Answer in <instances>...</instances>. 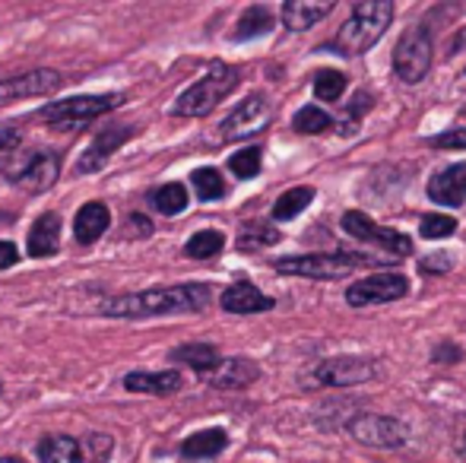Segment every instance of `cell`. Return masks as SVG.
<instances>
[{"mask_svg": "<svg viewBox=\"0 0 466 463\" xmlns=\"http://www.w3.org/2000/svg\"><path fill=\"white\" fill-rule=\"evenodd\" d=\"M209 305H213V286L209 283H178L105 298L98 305V315L115 317V321H147V317L200 315Z\"/></svg>", "mask_w": 466, "mask_h": 463, "instance_id": "cell-1", "label": "cell"}, {"mask_svg": "<svg viewBox=\"0 0 466 463\" xmlns=\"http://www.w3.org/2000/svg\"><path fill=\"white\" fill-rule=\"evenodd\" d=\"M393 13H397V6L390 0H359L352 6L350 19L339 25L337 38L318 51H333V55H343V57L365 55V51H371L384 38L387 25L393 23Z\"/></svg>", "mask_w": 466, "mask_h": 463, "instance_id": "cell-2", "label": "cell"}, {"mask_svg": "<svg viewBox=\"0 0 466 463\" xmlns=\"http://www.w3.org/2000/svg\"><path fill=\"white\" fill-rule=\"evenodd\" d=\"M238 83H241L238 67L213 61L207 67V74H203L197 83H190L185 93L175 99L172 117H207L222 99H228V96L238 89Z\"/></svg>", "mask_w": 466, "mask_h": 463, "instance_id": "cell-3", "label": "cell"}, {"mask_svg": "<svg viewBox=\"0 0 466 463\" xmlns=\"http://www.w3.org/2000/svg\"><path fill=\"white\" fill-rule=\"evenodd\" d=\"M380 257L356 251H314V254H295V257L273 260V270L282 277H299L314 279V283H333V279H346L352 270L365 264H378Z\"/></svg>", "mask_w": 466, "mask_h": 463, "instance_id": "cell-4", "label": "cell"}, {"mask_svg": "<svg viewBox=\"0 0 466 463\" xmlns=\"http://www.w3.org/2000/svg\"><path fill=\"white\" fill-rule=\"evenodd\" d=\"M127 102L124 93H105V96H70L61 102H48V106L38 108V121H45L55 130H76L86 127V124L98 121L102 115L115 112Z\"/></svg>", "mask_w": 466, "mask_h": 463, "instance_id": "cell-5", "label": "cell"}, {"mask_svg": "<svg viewBox=\"0 0 466 463\" xmlns=\"http://www.w3.org/2000/svg\"><path fill=\"white\" fill-rule=\"evenodd\" d=\"M4 178L13 187H19L23 194H45L57 185L61 178V156L51 153V149H32L23 156H10V159L0 166Z\"/></svg>", "mask_w": 466, "mask_h": 463, "instance_id": "cell-6", "label": "cell"}, {"mask_svg": "<svg viewBox=\"0 0 466 463\" xmlns=\"http://www.w3.org/2000/svg\"><path fill=\"white\" fill-rule=\"evenodd\" d=\"M431 61H435V38L429 23H412L393 48V74L406 86H416L429 76Z\"/></svg>", "mask_w": 466, "mask_h": 463, "instance_id": "cell-7", "label": "cell"}, {"mask_svg": "<svg viewBox=\"0 0 466 463\" xmlns=\"http://www.w3.org/2000/svg\"><path fill=\"white\" fill-rule=\"evenodd\" d=\"M384 365L371 356H330L314 365V381L320 388H356V384L378 381Z\"/></svg>", "mask_w": 466, "mask_h": 463, "instance_id": "cell-8", "label": "cell"}, {"mask_svg": "<svg viewBox=\"0 0 466 463\" xmlns=\"http://www.w3.org/2000/svg\"><path fill=\"white\" fill-rule=\"evenodd\" d=\"M346 432L352 435V441H359L362 448H374V451H400L410 441V428L393 416L380 413H359L346 422Z\"/></svg>", "mask_w": 466, "mask_h": 463, "instance_id": "cell-9", "label": "cell"}, {"mask_svg": "<svg viewBox=\"0 0 466 463\" xmlns=\"http://www.w3.org/2000/svg\"><path fill=\"white\" fill-rule=\"evenodd\" d=\"M339 223H343L346 235H352L356 241H365V245L380 247V251L390 254L393 260H403V257H410V254H412V238H410V235L374 223L369 213H362V210H346Z\"/></svg>", "mask_w": 466, "mask_h": 463, "instance_id": "cell-10", "label": "cell"}, {"mask_svg": "<svg viewBox=\"0 0 466 463\" xmlns=\"http://www.w3.org/2000/svg\"><path fill=\"white\" fill-rule=\"evenodd\" d=\"M273 121V106L264 93H251L245 102L232 108L226 115V121L219 124V136L226 143H238V140H248V136H258L270 127Z\"/></svg>", "mask_w": 466, "mask_h": 463, "instance_id": "cell-11", "label": "cell"}, {"mask_svg": "<svg viewBox=\"0 0 466 463\" xmlns=\"http://www.w3.org/2000/svg\"><path fill=\"white\" fill-rule=\"evenodd\" d=\"M406 296H410V279L403 273H371V277L346 286V305H352V308L390 305Z\"/></svg>", "mask_w": 466, "mask_h": 463, "instance_id": "cell-12", "label": "cell"}, {"mask_svg": "<svg viewBox=\"0 0 466 463\" xmlns=\"http://www.w3.org/2000/svg\"><path fill=\"white\" fill-rule=\"evenodd\" d=\"M64 86V74L51 67L25 70V74H13L0 80V108L13 106V102L23 99H45V96H55Z\"/></svg>", "mask_w": 466, "mask_h": 463, "instance_id": "cell-13", "label": "cell"}, {"mask_svg": "<svg viewBox=\"0 0 466 463\" xmlns=\"http://www.w3.org/2000/svg\"><path fill=\"white\" fill-rule=\"evenodd\" d=\"M137 134H140L137 124H108V127H102L93 136V143L86 146V153H80V159H76V175L102 172V168L111 162V156H115L127 140H134Z\"/></svg>", "mask_w": 466, "mask_h": 463, "instance_id": "cell-14", "label": "cell"}, {"mask_svg": "<svg viewBox=\"0 0 466 463\" xmlns=\"http://www.w3.org/2000/svg\"><path fill=\"white\" fill-rule=\"evenodd\" d=\"M219 308L228 311V315H264V311L277 308V298L260 292L251 279H235L228 289H222L219 296Z\"/></svg>", "mask_w": 466, "mask_h": 463, "instance_id": "cell-15", "label": "cell"}, {"mask_svg": "<svg viewBox=\"0 0 466 463\" xmlns=\"http://www.w3.org/2000/svg\"><path fill=\"white\" fill-rule=\"evenodd\" d=\"M429 200L438 206H451V210H457V206L466 204V162H454V166L441 168V172H435L429 178Z\"/></svg>", "mask_w": 466, "mask_h": 463, "instance_id": "cell-16", "label": "cell"}, {"mask_svg": "<svg viewBox=\"0 0 466 463\" xmlns=\"http://www.w3.org/2000/svg\"><path fill=\"white\" fill-rule=\"evenodd\" d=\"M124 390L130 394H149V397H172L185 388V375L178 368H162V371H127L121 377Z\"/></svg>", "mask_w": 466, "mask_h": 463, "instance_id": "cell-17", "label": "cell"}, {"mask_svg": "<svg viewBox=\"0 0 466 463\" xmlns=\"http://www.w3.org/2000/svg\"><path fill=\"white\" fill-rule=\"evenodd\" d=\"M209 388L216 390H245L254 381H260V365L248 356H222L219 368L207 377Z\"/></svg>", "mask_w": 466, "mask_h": 463, "instance_id": "cell-18", "label": "cell"}, {"mask_svg": "<svg viewBox=\"0 0 466 463\" xmlns=\"http://www.w3.org/2000/svg\"><path fill=\"white\" fill-rule=\"evenodd\" d=\"M25 251H29L32 260H48L61 251V216H57V213H42V216L29 226Z\"/></svg>", "mask_w": 466, "mask_h": 463, "instance_id": "cell-19", "label": "cell"}, {"mask_svg": "<svg viewBox=\"0 0 466 463\" xmlns=\"http://www.w3.org/2000/svg\"><path fill=\"white\" fill-rule=\"evenodd\" d=\"M111 229V210L108 204H102V200H89V204H83L80 210H76L74 216V238L76 245L89 247L96 245L98 238H102L105 232Z\"/></svg>", "mask_w": 466, "mask_h": 463, "instance_id": "cell-20", "label": "cell"}, {"mask_svg": "<svg viewBox=\"0 0 466 463\" xmlns=\"http://www.w3.org/2000/svg\"><path fill=\"white\" fill-rule=\"evenodd\" d=\"M337 10V4L333 0H327V4H311V0H286L279 10L282 16V25H286L289 32H308L314 29L318 23H324L330 13Z\"/></svg>", "mask_w": 466, "mask_h": 463, "instance_id": "cell-21", "label": "cell"}, {"mask_svg": "<svg viewBox=\"0 0 466 463\" xmlns=\"http://www.w3.org/2000/svg\"><path fill=\"white\" fill-rule=\"evenodd\" d=\"M226 448H228V432L213 426V428H200V432L187 435L178 445V454H181V460H213V458H219Z\"/></svg>", "mask_w": 466, "mask_h": 463, "instance_id": "cell-22", "label": "cell"}, {"mask_svg": "<svg viewBox=\"0 0 466 463\" xmlns=\"http://www.w3.org/2000/svg\"><path fill=\"white\" fill-rule=\"evenodd\" d=\"M35 458H38V463H86L80 438L64 435V432L45 435V438L35 445Z\"/></svg>", "mask_w": 466, "mask_h": 463, "instance_id": "cell-23", "label": "cell"}, {"mask_svg": "<svg viewBox=\"0 0 466 463\" xmlns=\"http://www.w3.org/2000/svg\"><path fill=\"white\" fill-rule=\"evenodd\" d=\"M168 358H172V362L187 365L190 371H197V375H203V377L213 375L222 362L219 349H216L213 343H181V347H175L172 352H168Z\"/></svg>", "mask_w": 466, "mask_h": 463, "instance_id": "cell-24", "label": "cell"}, {"mask_svg": "<svg viewBox=\"0 0 466 463\" xmlns=\"http://www.w3.org/2000/svg\"><path fill=\"white\" fill-rule=\"evenodd\" d=\"M273 25H277V16H273L270 6L254 4L238 16V23H235V29H232V42H251V38H264V35H270V32H273Z\"/></svg>", "mask_w": 466, "mask_h": 463, "instance_id": "cell-25", "label": "cell"}, {"mask_svg": "<svg viewBox=\"0 0 466 463\" xmlns=\"http://www.w3.org/2000/svg\"><path fill=\"white\" fill-rule=\"evenodd\" d=\"M190 204L187 197V187L181 185V181H168V185L156 187V191H149V206H153L159 216H178V213H185Z\"/></svg>", "mask_w": 466, "mask_h": 463, "instance_id": "cell-26", "label": "cell"}, {"mask_svg": "<svg viewBox=\"0 0 466 463\" xmlns=\"http://www.w3.org/2000/svg\"><path fill=\"white\" fill-rule=\"evenodd\" d=\"M311 204H314V187H308V185L289 187L286 194H279V197H277L270 216L277 219V223H292V219L301 216V213H305Z\"/></svg>", "mask_w": 466, "mask_h": 463, "instance_id": "cell-27", "label": "cell"}, {"mask_svg": "<svg viewBox=\"0 0 466 463\" xmlns=\"http://www.w3.org/2000/svg\"><path fill=\"white\" fill-rule=\"evenodd\" d=\"M282 241V232L273 229L270 223H245L235 238V247L241 254H254V251H264V247H273Z\"/></svg>", "mask_w": 466, "mask_h": 463, "instance_id": "cell-28", "label": "cell"}, {"mask_svg": "<svg viewBox=\"0 0 466 463\" xmlns=\"http://www.w3.org/2000/svg\"><path fill=\"white\" fill-rule=\"evenodd\" d=\"M190 185H194V194L197 200H203V204H213V200H222L228 194V185L226 178H222L219 168H194L190 172Z\"/></svg>", "mask_w": 466, "mask_h": 463, "instance_id": "cell-29", "label": "cell"}, {"mask_svg": "<svg viewBox=\"0 0 466 463\" xmlns=\"http://www.w3.org/2000/svg\"><path fill=\"white\" fill-rule=\"evenodd\" d=\"M226 247V235L219 229H200L185 241V257L190 260H213Z\"/></svg>", "mask_w": 466, "mask_h": 463, "instance_id": "cell-30", "label": "cell"}, {"mask_svg": "<svg viewBox=\"0 0 466 463\" xmlns=\"http://www.w3.org/2000/svg\"><path fill=\"white\" fill-rule=\"evenodd\" d=\"M333 127V115L324 112L320 106H305L299 108L292 117V130L295 134H308V136H318V134H327Z\"/></svg>", "mask_w": 466, "mask_h": 463, "instance_id": "cell-31", "label": "cell"}, {"mask_svg": "<svg viewBox=\"0 0 466 463\" xmlns=\"http://www.w3.org/2000/svg\"><path fill=\"white\" fill-rule=\"evenodd\" d=\"M346 83H350V76H346L343 70L327 67V70H318V74H314L311 89L320 102H339L346 93Z\"/></svg>", "mask_w": 466, "mask_h": 463, "instance_id": "cell-32", "label": "cell"}, {"mask_svg": "<svg viewBox=\"0 0 466 463\" xmlns=\"http://www.w3.org/2000/svg\"><path fill=\"white\" fill-rule=\"evenodd\" d=\"M371 108H374V96L369 93V89L356 93V96H352L350 106H346V115L339 117V121H333V124H337V134L339 136H352L359 130V121H362V117L369 115Z\"/></svg>", "mask_w": 466, "mask_h": 463, "instance_id": "cell-33", "label": "cell"}, {"mask_svg": "<svg viewBox=\"0 0 466 463\" xmlns=\"http://www.w3.org/2000/svg\"><path fill=\"white\" fill-rule=\"evenodd\" d=\"M260 168H264V149H260V146H245L241 153L228 156V172H232L235 178H241V181L258 178Z\"/></svg>", "mask_w": 466, "mask_h": 463, "instance_id": "cell-34", "label": "cell"}, {"mask_svg": "<svg viewBox=\"0 0 466 463\" xmlns=\"http://www.w3.org/2000/svg\"><path fill=\"white\" fill-rule=\"evenodd\" d=\"M80 445L86 463H108L111 454H115V438L108 432H86L80 438Z\"/></svg>", "mask_w": 466, "mask_h": 463, "instance_id": "cell-35", "label": "cell"}, {"mask_svg": "<svg viewBox=\"0 0 466 463\" xmlns=\"http://www.w3.org/2000/svg\"><path fill=\"white\" fill-rule=\"evenodd\" d=\"M457 232V219L448 216V213H425L419 219V235L429 241H441V238H451Z\"/></svg>", "mask_w": 466, "mask_h": 463, "instance_id": "cell-36", "label": "cell"}, {"mask_svg": "<svg viewBox=\"0 0 466 463\" xmlns=\"http://www.w3.org/2000/svg\"><path fill=\"white\" fill-rule=\"evenodd\" d=\"M454 264L457 260L451 257L448 251H431L419 260V273H422V277H448V273L454 270Z\"/></svg>", "mask_w": 466, "mask_h": 463, "instance_id": "cell-37", "label": "cell"}, {"mask_svg": "<svg viewBox=\"0 0 466 463\" xmlns=\"http://www.w3.org/2000/svg\"><path fill=\"white\" fill-rule=\"evenodd\" d=\"M431 149H466V127H451L441 130V134L429 136Z\"/></svg>", "mask_w": 466, "mask_h": 463, "instance_id": "cell-38", "label": "cell"}, {"mask_svg": "<svg viewBox=\"0 0 466 463\" xmlns=\"http://www.w3.org/2000/svg\"><path fill=\"white\" fill-rule=\"evenodd\" d=\"M124 229H127V238H149L153 235V219L143 216V213H130L127 219H124Z\"/></svg>", "mask_w": 466, "mask_h": 463, "instance_id": "cell-39", "label": "cell"}, {"mask_svg": "<svg viewBox=\"0 0 466 463\" xmlns=\"http://www.w3.org/2000/svg\"><path fill=\"white\" fill-rule=\"evenodd\" d=\"M463 358V349L457 347V343H438L435 349H431V362L435 365H457Z\"/></svg>", "mask_w": 466, "mask_h": 463, "instance_id": "cell-40", "label": "cell"}, {"mask_svg": "<svg viewBox=\"0 0 466 463\" xmlns=\"http://www.w3.org/2000/svg\"><path fill=\"white\" fill-rule=\"evenodd\" d=\"M19 260H23V254H19V247L13 245V241H0V273L10 270V267H16Z\"/></svg>", "mask_w": 466, "mask_h": 463, "instance_id": "cell-41", "label": "cell"}, {"mask_svg": "<svg viewBox=\"0 0 466 463\" xmlns=\"http://www.w3.org/2000/svg\"><path fill=\"white\" fill-rule=\"evenodd\" d=\"M19 130L16 127H0V153H10V149L19 146Z\"/></svg>", "mask_w": 466, "mask_h": 463, "instance_id": "cell-42", "label": "cell"}, {"mask_svg": "<svg viewBox=\"0 0 466 463\" xmlns=\"http://www.w3.org/2000/svg\"><path fill=\"white\" fill-rule=\"evenodd\" d=\"M457 454H461V458H466V432L461 435V441H457Z\"/></svg>", "mask_w": 466, "mask_h": 463, "instance_id": "cell-43", "label": "cell"}, {"mask_svg": "<svg viewBox=\"0 0 466 463\" xmlns=\"http://www.w3.org/2000/svg\"><path fill=\"white\" fill-rule=\"evenodd\" d=\"M0 463H25L23 458H0Z\"/></svg>", "mask_w": 466, "mask_h": 463, "instance_id": "cell-44", "label": "cell"}, {"mask_svg": "<svg viewBox=\"0 0 466 463\" xmlns=\"http://www.w3.org/2000/svg\"><path fill=\"white\" fill-rule=\"evenodd\" d=\"M0 397H4V381H0Z\"/></svg>", "mask_w": 466, "mask_h": 463, "instance_id": "cell-45", "label": "cell"}]
</instances>
